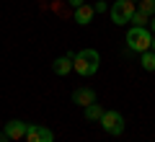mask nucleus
Returning <instances> with one entry per match:
<instances>
[{
    "mask_svg": "<svg viewBox=\"0 0 155 142\" xmlns=\"http://www.w3.org/2000/svg\"><path fill=\"white\" fill-rule=\"evenodd\" d=\"M137 3H140L137 11H142L145 16H150V18L155 16V0H137Z\"/></svg>",
    "mask_w": 155,
    "mask_h": 142,
    "instance_id": "12",
    "label": "nucleus"
},
{
    "mask_svg": "<svg viewBox=\"0 0 155 142\" xmlns=\"http://www.w3.org/2000/svg\"><path fill=\"white\" fill-rule=\"evenodd\" d=\"M150 49H153V52H155V34H153V44H150Z\"/></svg>",
    "mask_w": 155,
    "mask_h": 142,
    "instance_id": "18",
    "label": "nucleus"
},
{
    "mask_svg": "<svg viewBox=\"0 0 155 142\" xmlns=\"http://www.w3.org/2000/svg\"><path fill=\"white\" fill-rule=\"evenodd\" d=\"M134 11H137V8H134L132 0H116V3H111V8H109L111 21H114L116 26H124V23H129V21H132V13H134Z\"/></svg>",
    "mask_w": 155,
    "mask_h": 142,
    "instance_id": "3",
    "label": "nucleus"
},
{
    "mask_svg": "<svg viewBox=\"0 0 155 142\" xmlns=\"http://www.w3.org/2000/svg\"><path fill=\"white\" fill-rule=\"evenodd\" d=\"M98 65H101V54L96 49H80L78 54H72V70H78V75L83 78L96 75Z\"/></svg>",
    "mask_w": 155,
    "mask_h": 142,
    "instance_id": "1",
    "label": "nucleus"
},
{
    "mask_svg": "<svg viewBox=\"0 0 155 142\" xmlns=\"http://www.w3.org/2000/svg\"><path fill=\"white\" fill-rule=\"evenodd\" d=\"M106 8H109V5H106V3H101V0H98V3H96V5H93V11H96V13H104Z\"/></svg>",
    "mask_w": 155,
    "mask_h": 142,
    "instance_id": "14",
    "label": "nucleus"
},
{
    "mask_svg": "<svg viewBox=\"0 0 155 142\" xmlns=\"http://www.w3.org/2000/svg\"><path fill=\"white\" fill-rule=\"evenodd\" d=\"M26 142H54V132L49 127H41V124H28Z\"/></svg>",
    "mask_w": 155,
    "mask_h": 142,
    "instance_id": "5",
    "label": "nucleus"
},
{
    "mask_svg": "<svg viewBox=\"0 0 155 142\" xmlns=\"http://www.w3.org/2000/svg\"><path fill=\"white\" fill-rule=\"evenodd\" d=\"M132 3H137V0H132Z\"/></svg>",
    "mask_w": 155,
    "mask_h": 142,
    "instance_id": "19",
    "label": "nucleus"
},
{
    "mask_svg": "<svg viewBox=\"0 0 155 142\" xmlns=\"http://www.w3.org/2000/svg\"><path fill=\"white\" fill-rule=\"evenodd\" d=\"M147 26H150V31H153V34H155V16H153V21H150V23H147Z\"/></svg>",
    "mask_w": 155,
    "mask_h": 142,
    "instance_id": "17",
    "label": "nucleus"
},
{
    "mask_svg": "<svg viewBox=\"0 0 155 142\" xmlns=\"http://www.w3.org/2000/svg\"><path fill=\"white\" fill-rule=\"evenodd\" d=\"M140 65H142V70L153 72V70H155V52H153V49L142 52V54H140Z\"/></svg>",
    "mask_w": 155,
    "mask_h": 142,
    "instance_id": "10",
    "label": "nucleus"
},
{
    "mask_svg": "<svg viewBox=\"0 0 155 142\" xmlns=\"http://www.w3.org/2000/svg\"><path fill=\"white\" fill-rule=\"evenodd\" d=\"M101 116H104L101 104H91V106H85V119H88V121H101Z\"/></svg>",
    "mask_w": 155,
    "mask_h": 142,
    "instance_id": "11",
    "label": "nucleus"
},
{
    "mask_svg": "<svg viewBox=\"0 0 155 142\" xmlns=\"http://www.w3.org/2000/svg\"><path fill=\"white\" fill-rule=\"evenodd\" d=\"M26 129H28V124L26 121H21V119H11L5 124V134H8V140H21V137H26Z\"/></svg>",
    "mask_w": 155,
    "mask_h": 142,
    "instance_id": "6",
    "label": "nucleus"
},
{
    "mask_svg": "<svg viewBox=\"0 0 155 142\" xmlns=\"http://www.w3.org/2000/svg\"><path fill=\"white\" fill-rule=\"evenodd\" d=\"M150 44H153V31H150L147 26H132L127 31V47L132 52H147Z\"/></svg>",
    "mask_w": 155,
    "mask_h": 142,
    "instance_id": "2",
    "label": "nucleus"
},
{
    "mask_svg": "<svg viewBox=\"0 0 155 142\" xmlns=\"http://www.w3.org/2000/svg\"><path fill=\"white\" fill-rule=\"evenodd\" d=\"M101 127H104V132H109V134H122L124 132V116L119 114V111H104Z\"/></svg>",
    "mask_w": 155,
    "mask_h": 142,
    "instance_id": "4",
    "label": "nucleus"
},
{
    "mask_svg": "<svg viewBox=\"0 0 155 142\" xmlns=\"http://www.w3.org/2000/svg\"><path fill=\"white\" fill-rule=\"evenodd\" d=\"M72 101L85 109V106L96 104V91L93 88H75V91H72Z\"/></svg>",
    "mask_w": 155,
    "mask_h": 142,
    "instance_id": "7",
    "label": "nucleus"
},
{
    "mask_svg": "<svg viewBox=\"0 0 155 142\" xmlns=\"http://www.w3.org/2000/svg\"><path fill=\"white\" fill-rule=\"evenodd\" d=\"M132 23H134V26H147V23H150V16H145L142 11H134V13H132Z\"/></svg>",
    "mask_w": 155,
    "mask_h": 142,
    "instance_id": "13",
    "label": "nucleus"
},
{
    "mask_svg": "<svg viewBox=\"0 0 155 142\" xmlns=\"http://www.w3.org/2000/svg\"><path fill=\"white\" fill-rule=\"evenodd\" d=\"M93 16H96V11H93V5H78L75 8V21L80 23V26H88L91 21H93Z\"/></svg>",
    "mask_w": 155,
    "mask_h": 142,
    "instance_id": "8",
    "label": "nucleus"
},
{
    "mask_svg": "<svg viewBox=\"0 0 155 142\" xmlns=\"http://www.w3.org/2000/svg\"><path fill=\"white\" fill-rule=\"evenodd\" d=\"M83 3H85V0H70V5H72V8H78V5H83Z\"/></svg>",
    "mask_w": 155,
    "mask_h": 142,
    "instance_id": "15",
    "label": "nucleus"
},
{
    "mask_svg": "<svg viewBox=\"0 0 155 142\" xmlns=\"http://www.w3.org/2000/svg\"><path fill=\"white\" fill-rule=\"evenodd\" d=\"M52 70H54L57 75H67V72L72 70V54L57 57V60H54V65H52Z\"/></svg>",
    "mask_w": 155,
    "mask_h": 142,
    "instance_id": "9",
    "label": "nucleus"
},
{
    "mask_svg": "<svg viewBox=\"0 0 155 142\" xmlns=\"http://www.w3.org/2000/svg\"><path fill=\"white\" fill-rule=\"evenodd\" d=\"M0 142H11V140H8V134H5V132H0Z\"/></svg>",
    "mask_w": 155,
    "mask_h": 142,
    "instance_id": "16",
    "label": "nucleus"
}]
</instances>
